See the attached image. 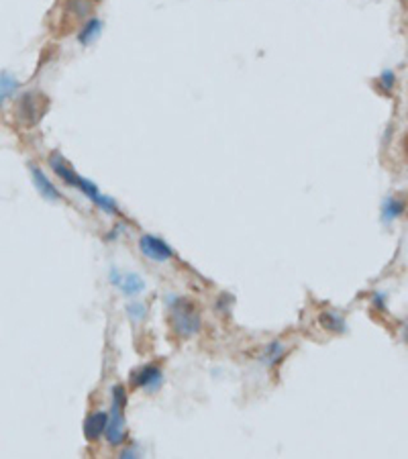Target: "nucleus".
Returning <instances> with one entry per match:
<instances>
[{
	"mask_svg": "<svg viewBox=\"0 0 408 459\" xmlns=\"http://www.w3.org/2000/svg\"><path fill=\"white\" fill-rule=\"evenodd\" d=\"M170 325H172V331L180 339H192L202 327L198 306L186 298L174 300V305L170 308Z\"/></svg>",
	"mask_w": 408,
	"mask_h": 459,
	"instance_id": "nucleus-1",
	"label": "nucleus"
},
{
	"mask_svg": "<svg viewBox=\"0 0 408 459\" xmlns=\"http://www.w3.org/2000/svg\"><path fill=\"white\" fill-rule=\"evenodd\" d=\"M106 441L111 447L125 445L127 441V425H125V390L117 386L113 390V404L111 412L106 419V428H104Z\"/></svg>",
	"mask_w": 408,
	"mask_h": 459,
	"instance_id": "nucleus-2",
	"label": "nucleus"
},
{
	"mask_svg": "<svg viewBox=\"0 0 408 459\" xmlns=\"http://www.w3.org/2000/svg\"><path fill=\"white\" fill-rule=\"evenodd\" d=\"M41 102H45V96L41 94H25L21 100H19V106H17V119L23 122V124H35L39 122V119L43 117L47 104L41 106Z\"/></svg>",
	"mask_w": 408,
	"mask_h": 459,
	"instance_id": "nucleus-3",
	"label": "nucleus"
},
{
	"mask_svg": "<svg viewBox=\"0 0 408 459\" xmlns=\"http://www.w3.org/2000/svg\"><path fill=\"white\" fill-rule=\"evenodd\" d=\"M139 249L143 251L145 257H149L156 264H163V261L174 257V251L170 249V245L161 241L159 237H154V235H143L139 239Z\"/></svg>",
	"mask_w": 408,
	"mask_h": 459,
	"instance_id": "nucleus-4",
	"label": "nucleus"
},
{
	"mask_svg": "<svg viewBox=\"0 0 408 459\" xmlns=\"http://www.w3.org/2000/svg\"><path fill=\"white\" fill-rule=\"evenodd\" d=\"M161 369L157 366H143L141 369L133 371L131 382L135 388H145V390H156L161 384Z\"/></svg>",
	"mask_w": 408,
	"mask_h": 459,
	"instance_id": "nucleus-5",
	"label": "nucleus"
},
{
	"mask_svg": "<svg viewBox=\"0 0 408 459\" xmlns=\"http://www.w3.org/2000/svg\"><path fill=\"white\" fill-rule=\"evenodd\" d=\"M113 284L115 286H119V290L125 294V296H137V294H141L143 290H145V282L141 280V275H135V274H119V272H115L113 270Z\"/></svg>",
	"mask_w": 408,
	"mask_h": 459,
	"instance_id": "nucleus-6",
	"label": "nucleus"
},
{
	"mask_svg": "<svg viewBox=\"0 0 408 459\" xmlns=\"http://www.w3.org/2000/svg\"><path fill=\"white\" fill-rule=\"evenodd\" d=\"M31 178H33V184H35V188H37V192H39L45 200L58 202V200L62 198L60 190L51 184V180H47V176L41 172V168L31 166Z\"/></svg>",
	"mask_w": 408,
	"mask_h": 459,
	"instance_id": "nucleus-7",
	"label": "nucleus"
},
{
	"mask_svg": "<svg viewBox=\"0 0 408 459\" xmlns=\"http://www.w3.org/2000/svg\"><path fill=\"white\" fill-rule=\"evenodd\" d=\"M106 412H92L86 423H84V435L88 441H96L104 435V428H106Z\"/></svg>",
	"mask_w": 408,
	"mask_h": 459,
	"instance_id": "nucleus-8",
	"label": "nucleus"
},
{
	"mask_svg": "<svg viewBox=\"0 0 408 459\" xmlns=\"http://www.w3.org/2000/svg\"><path fill=\"white\" fill-rule=\"evenodd\" d=\"M407 211V200L402 196H388L382 204V220L392 223Z\"/></svg>",
	"mask_w": 408,
	"mask_h": 459,
	"instance_id": "nucleus-9",
	"label": "nucleus"
},
{
	"mask_svg": "<svg viewBox=\"0 0 408 459\" xmlns=\"http://www.w3.org/2000/svg\"><path fill=\"white\" fill-rule=\"evenodd\" d=\"M100 31H102V23H100V19L90 17V19H88V21L82 25L80 33H78V41H80L82 45H90V43H95L96 39H98Z\"/></svg>",
	"mask_w": 408,
	"mask_h": 459,
	"instance_id": "nucleus-10",
	"label": "nucleus"
},
{
	"mask_svg": "<svg viewBox=\"0 0 408 459\" xmlns=\"http://www.w3.org/2000/svg\"><path fill=\"white\" fill-rule=\"evenodd\" d=\"M17 88H19V80L13 74L2 72L0 74V106L17 92Z\"/></svg>",
	"mask_w": 408,
	"mask_h": 459,
	"instance_id": "nucleus-11",
	"label": "nucleus"
},
{
	"mask_svg": "<svg viewBox=\"0 0 408 459\" xmlns=\"http://www.w3.org/2000/svg\"><path fill=\"white\" fill-rule=\"evenodd\" d=\"M377 86L384 90V94H392V90L396 88V74L392 70H384L377 76Z\"/></svg>",
	"mask_w": 408,
	"mask_h": 459,
	"instance_id": "nucleus-12",
	"label": "nucleus"
},
{
	"mask_svg": "<svg viewBox=\"0 0 408 459\" xmlns=\"http://www.w3.org/2000/svg\"><path fill=\"white\" fill-rule=\"evenodd\" d=\"M282 353H284V347L280 345V343H278V341H274V343H270V345H268L263 360H266V362H270V364H274V362H278V360L282 357Z\"/></svg>",
	"mask_w": 408,
	"mask_h": 459,
	"instance_id": "nucleus-13",
	"label": "nucleus"
},
{
	"mask_svg": "<svg viewBox=\"0 0 408 459\" xmlns=\"http://www.w3.org/2000/svg\"><path fill=\"white\" fill-rule=\"evenodd\" d=\"M323 323H325V327L327 329H331V331H343V327H345V321L341 319V316H337V314H325L323 316Z\"/></svg>",
	"mask_w": 408,
	"mask_h": 459,
	"instance_id": "nucleus-14",
	"label": "nucleus"
},
{
	"mask_svg": "<svg viewBox=\"0 0 408 459\" xmlns=\"http://www.w3.org/2000/svg\"><path fill=\"white\" fill-rule=\"evenodd\" d=\"M129 316L135 321V323H139V321H143L145 319V305H139V303H135V305L129 306Z\"/></svg>",
	"mask_w": 408,
	"mask_h": 459,
	"instance_id": "nucleus-15",
	"label": "nucleus"
}]
</instances>
